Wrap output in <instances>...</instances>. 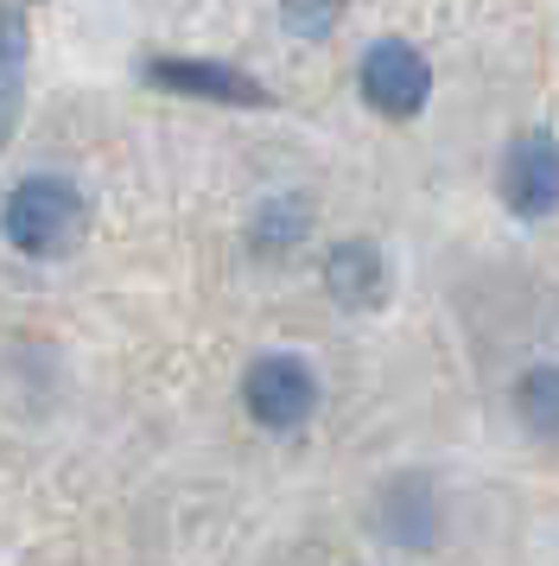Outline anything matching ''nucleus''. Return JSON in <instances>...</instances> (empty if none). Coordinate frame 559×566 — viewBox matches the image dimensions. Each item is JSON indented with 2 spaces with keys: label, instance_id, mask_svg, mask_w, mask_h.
I'll use <instances>...</instances> for the list:
<instances>
[{
  "label": "nucleus",
  "instance_id": "obj_7",
  "mask_svg": "<svg viewBox=\"0 0 559 566\" xmlns=\"http://www.w3.org/2000/svg\"><path fill=\"white\" fill-rule=\"evenodd\" d=\"M25 57H32V32L13 0H0V147L13 140L25 108Z\"/></svg>",
  "mask_w": 559,
  "mask_h": 566
},
{
  "label": "nucleus",
  "instance_id": "obj_11",
  "mask_svg": "<svg viewBox=\"0 0 559 566\" xmlns=\"http://www.w3.org/2000/svg\"><path fill=\"white\" fill-rule=\"evenodd\" d=\"M344 20V0H280V27L299 39H330Z\"/></svg>",
  "mask_w": 559,
  "mask_h": 566
},
{
  "label": "nucleus",
  "instance_id": "obj_5",
  "mask_svg": "<svg viewBox=\"0 0 559 566\" xmlns=\"http://www.w3.org/2000/svg\"><path fill=\"white\" fill-rule=\"evenodd\" d=\"M147 83H159L166 96H191V103H229V108H267V83H254L235 64H203V57H152Z\"/></svg>",
  "mask_w": 559,
  "mask_h": 566
},
{
  "label": "nucleus",
  "instance_id": "obj_9",
  "mask_svg": "<svg viewBox=\"0 0 559 566\" xmlns=\"http://www.w3.org/2000/svg\"><path fill=\"white\" fill-rule=\"evenodd\" d=\"M305 230H312V205H305V198H267V205L254 210L249 242L261 255H286V249L305 242Z\"/></svg>",
  "mask_w": 559,
  "mask_h": 566
},
{
  "label": "nucleus",
  "instance_id": "obj_1",
  "mask_svg": "<svg viewBox=\"0 0 559 566\" xmlns=\"http://www.w3.org/2000/svg\"><path fill=\"white\" fill-rule=\"evenodd\" d=\"M0 235L32 261H64L89 235V198L57 172H32L7 191L0 205Z\"/></svg>",
  "mask_w": 559,
  "mask_h": 566
},
{
  "label": "nucleus",
  "instance_id": "obj_6",
  "mask_svg": "<svg viewBox=\"0 0 559 566\" xmlns=\"http://www.w3.org/2000/svg\"><path fill=\"white\" fill-rule=\"evenodd\" d=\"M325 293L344 312H376L381 300H388V255H381L369 235L337 242L325 255Z\"/></svg>",
  "mask_w": 559,
  "mask_h": 566
},
{
  "label": "nucleus",
  "instance_id": "obj_4",
  "mask_svg": "<svg viewBox=\"0 0 559 566\" xmlns=\"http://www.w3.org/2000/svg\"><path fill=\"white\" fill-rule=\"evenodd\" d=\"M503 205L521 217V223H540L559 210V140L553 134H515L503 154Z\"/></svg>",
  "mask_w": 559,
  "mask_h": 566
},
{
  "label": "nucleus",
  "instance_id": "obj_8",
  "mask_svg": "<svg viewBox=\"0 0 559 566\" xmlns=\"http://www.w3.org/2000/svg\"><path fill=\"white\" fill-rule=\"evenodd\" d=\"M381 522H388V535L407 541V547H432V541H439V490H432L426 478H401V484H388Z\"/></svg>",
  "mask_w": 559,
  "mask_h": 566
},
{
  "label": "nucleus",
  "instance_id": "obj_3",
  "mask_svg": "<svg viewBox=\"0 0 559 566\" xmlns=\"http://www.w3.org/2000/svg\"><path fill=\"white\" fill-rule=\"evenodd\" d=\"M356 83H362V103L376 108V115L413 122V115L426 108V96H432V64L413 52V45H401V39H381V45L362 52Z\"/></svg>",
  "mask_w": 559,
  "mask_h": 566
},
{
  "label": "nucleus",
  "instance_id": "obj_2",
  "mask_svg": "<svg viewBox=\"0 0 559 566\" xmlns=\"http://www.w3.org/2000/svg\"><path fill=\"white\" fill-rule=\"evenodd\" d=\"M242 408H249V420H261L267 433H293V427H305L312 408H318V376H312V363L286 357V350L254 357L249 376H242Z\"/></svg>",
  "mask_w": 559,
  "mask_h": 566
},
{
  "label": "nucleus",
  "instance_id": "obj_10",
  "mask_svg": "<svg viewBox=\"0 0 559 566\" xmlns=\"http://www.w3.org/2000/svg\"><path fill=\"white\" fill-rule=\"evenodd\" d=\"M515 413L540 439H559V363H534L528 376L515 382Z\"/></svg>",
  "mask_w": 559,
  "mask_h": 566
}]
</instances>
